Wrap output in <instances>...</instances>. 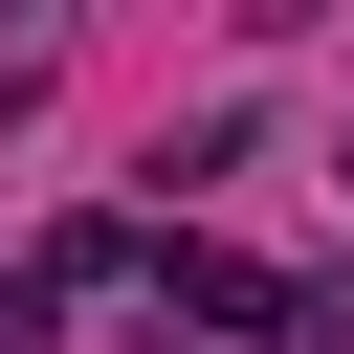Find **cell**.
Returning <instances> with one entry per match:
<instances>
[]
</instances>
